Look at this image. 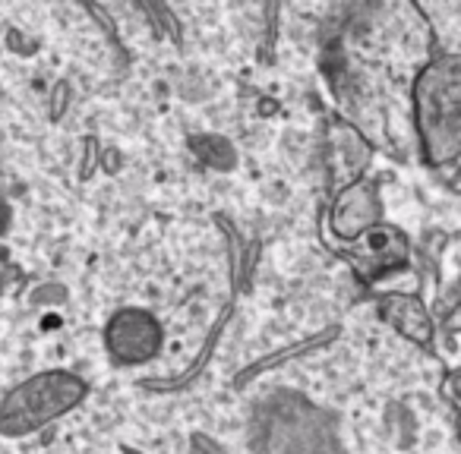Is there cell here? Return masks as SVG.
<instances>
[{"label":"cell","mask_w":461,"mask_h":454,"mask_svg":"<svg viewBox=\"0 0 461 454\" xmlns=\"http://www.w3.org/2000/svg\"><path fill=\"white\" fill-rule=\"evenodd\" d=\"M86 397V382L73 372L54 369L32 376L29 382L16 385L0 401V432L29 435L39 432L45 423L64 416Z\"/></svg>","instance_id":"6da1fadb"},{"label":"cell","mask_w":461,"mask_h":454,"mask_svg":"<svg viewBox=\"0 0 461 454\" xmlns=\"http://www.w3.org/2000/svg\"><path fill=\"white\" fill-rule=\"evenodd\" d=\"M104 344L121 363H146L161 347V328L146 309L127 307L108 322Z\"/></svg>","instance_id":"7a4b0ae2"},{"label":"cell","mask_w":461,"mask_h":454,"mask_svg":"<svg viewBox=\"0 0 461 454\" xmlns=\"http://www.w3.org/2000/svg\"><path fill=\"white\" fill-rule=\"evenodd\" d=\"M376 218H379L376 190H373V183L360 180V183L348 186V190L339 196L335 211H332V227L339 237L360 240L366 231L376 227Z\"/></svg>","instance_id":"3957f363"},{"label":"cell","mask_w":461,"mask_h":454,"mask_svg":"<svg viewBox=\"0 0 461 454\" xmlns=\"http://www.w3.org/2000/svg\"><path fill=\"white\" fill-rule=\"evenodd\" d=\"M404 253H408V244H404L402 234H398L395 227L379 224V227H373V231H366L364 237H360L357 259L366 265L370 275H383V272L404 263Z\"/></svg>","instance_id":"277c9868"},{"label":"cell","mask_w":461,"mask_h":454,"mask_svg":"<svg viewBox=\"0 0 461 454\" xmlns=\"http://www.w3.org/2000/svg\"><path fill=\"white\" fill-rule=\"evenodd\" d=\"M383 316L398 328L404 332L408 338L414 341H427L429 338V319L423 313V307L411 297H385L383 300Z\"/></svg>","instance_id":"5b68a950"},{"label":"cell","mask_w":461,"mask_h":454,"mask_svg":"<svg viewBox=\"0 0 461 454\" xmlns=\"http://www.w3.org/2000/svg\"><path fill=\"white\" fill-rule=\"evenodd\" d=\"M196 148H199V158L215 161L218 167L228 165V158H224V155H218V152H228V146H224L221 139H215V136H203V139L196 142Z\"/></svg>","instance_id":"8992f818"},{"label":"cell","mask_w":461,"mask_h":454,"mask_svg":"<svg viewBox=\"0 0 461 454\" xmlns=\"http://www.w3.org/2000/svg\"><path fill=\"white\" fill-rule=\"evenodd\" d=\"M7 221H10V209L4 202H0V231H4V227H7Z\"/></svg>","instance_id":"52a82bcc"}]
</instances>
